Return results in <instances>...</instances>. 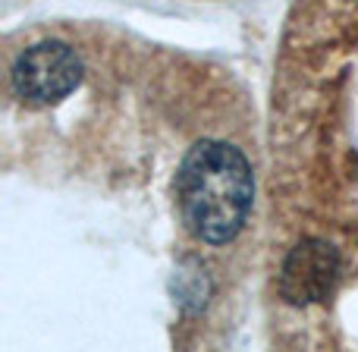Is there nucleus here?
<instances>
[{"label":"nucleus","instance_id":"3","mask_svg":"<svg viewBox=\"0 0 358 352\" xmlns=\"http://www.w3.org/2000/svg\"><path fill=\"white\" fill-rule=\"evenodd\" d=\"M340 277V252L327 239H302L283 261L280 293L292 305H315L334 296Z\"/></svg>","mask_w":358,"mask_h":352},{"label":"nucleus","instance_id":"1","mask_svg":"<svg viewBox=\"0 0 358 352\" xmlns=\"http://www.w3.org/2000/svg\"><path fill=\"white\" fill-rule=\"evenodd\" d=\"M255 208V174L242 148L223 139L192 145L176 170V214L198 246H229Z\"/></svg>","mask_w":358,"mask_h":352},{"label":"nucleus","instance_id":"2","mask_svg":"<svg viewBox=\"0 0 358 352\" xmlns=\"http://www.w3.org/2000/svg\"><path fill=\"white\" fill-rule=\"evenodd\" d=\"M82 57L63 41H38L16 57L10 69V85L16 98L31 107H48L63 101L82 85Z\"/></svg>","mask_w":358,"mask_h":352}]
</instances>
